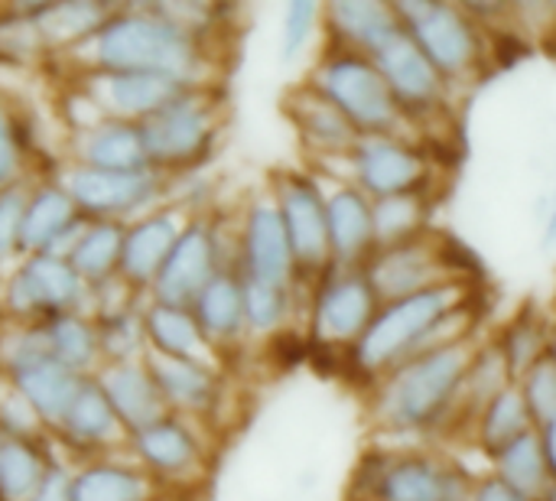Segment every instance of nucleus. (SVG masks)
<instances>
[{
	"label": "nucleus",
	"instance_id": "f257e3e1",
	"mask_svg": "<svg viewBox=\"0 0 556 501\" xmlns=\"http://www.w3.org/2000/svg\"><path fill=\"white\" fill-rule=\"evenodd\" d=\"M68 59L75 72H153L186 88H218L222 82L215 39L189 29L169 3H114L98 33Z\"/></svg>",
	"mask_w": 556,
	"mask_h": 501
},
{
	"label": "nucleus",
	"instance_id": "f03ea898",
	"mask_svg": "<svg viewBox=\"0 0 556 501\" xmlns=\"http://www.w3.org/2000/svg\"><path fill=\"white\" fill-rule=\"evenodd\" d=\"M476 290V280H446L424 293L381 303L365 336L342 359L349 378L368 391L388 372L427 349L479 339Z\"/></svg>",
	"mask_w": 556,
	"mask_h": 501
},
{
	"label": "nucleus",
	"instance_id": "7ed1b4c3",
	"mask_svg": "<svg viewBox=\"0 0 556 501\" xmlns=\"http://www.w3.org/2000/svg\"><path fill=\"white\" fill-rule=\"evenodd\" d=\"M479 339L427 349L368 388V424L394 440L453 437L459 414V391Z\"/></svg>",
	"mask_w": 556,
	"mask_h": 501
},
{
	"label": "nucleus",
	"instance_id": "20e7f679",
	"mask_svg": "<svg viewBox=\"0 0 556 501\" xmlns=\"http://www.w3.org/2000/svg\"><path fill=\"white\" fill-rule=\"evenodd\" d=\"M476 479L430 443L371 447L352 466L345 501H469Z\"/></svg>",
	"mask_w": 556,
	"mask_h": 501
},
{
	"label": "nucleus",
	"instance_id": "39448f33",
	"mask_svg": "<svg viewBox=\"0 0 556 501\" xmlns=\"http://www.w3.org/2000/svg\"><path fill=\"white\" fill-rule=\"evenodd\" d=\"M401 26L437 65L450 88L479 82L492 65V33H485L463 3L450 0H397Z\"/></svg>",
	"mask_w": 556,
	"mask_h": 501
},
{
	"label": "nucleus",
	"instance_id": "423d86ee",
	"mask_svg": "<svg viewBox=\"0 0 556 501\" xmlns=\"http://www.w3.org/2000/svg\"><path fill=\"white\" fill-rule=\"evenodd\" d=\"M306 85L319 91L326 101H332L362 137H375V134L420 137L407 121V114L401 111V104L394 101L381 68L368 55L323 46V55L309 68Z\"/></svg>",
	"mask_w": 556,
	"mask_h": 501
},
{
	"label": "nucleus",
	"instance_id": "0eeeda50",
	"mask_svg": "<svg viewBox=\"0 0 556 501\" xmlns=\"http://www.w3.org/2000/svg\"><path fill=\"white\" fill-rule=\"evenodd\" d=\"M225 127V95L218 88H189L160 114H153L143 130L147 156L156 173L179 179L212 160Z\"/></svg>",
	"mask_w": 556,
	"mask_h": 501
},
{
	"label": "nucleus",
	"instance_id": "6e6552de",
	"mask_svg": "<svg viewBox=\"0 0 556 501\" xmlns=\"http://www.w3.org/2000/svg\"><path fill=\"white\" fill-rule=\"evenodd\" d=\"M358 186L371 202L388 196H433L440 186V163L427 140L404 134L358 137L339 173H329Z\"/></svg>",
	"mask_w": 556,
	"mask_h": 501
},
{
	"label": "nucleus",
	"instance_id": "1a4fd4ad",
	"mask_svg": "<svg viewBox=\"0 0 556 501\" xmlns=\"http://www.w3.org/2000/svg\"><path fill=\"white\" fill-rule=\"evenodd\" d=\"M127 456L169 496L205 486L212 473V430L179 414H166L147 430L134 434Z\"/></svg>",
	"mask_w": 556,
	"mask_h": 501
},
{
	"label": "nucleus",
	"instance_id": "9d476101",
	"mask_svg": "<svg viewBox=\"0 0 556 501\" xmlns=\"http://www.w3.org/2000/svg\"><path fill=\"white\" fill-rule=\"evenodd\" d=\"M270 196L277 202V212L283 218V228H287V238L293 248L300 290L309 293V287L332 267L323 176L300 170V166L274 170Z\"/></svg>",
	"mask_w": 556,
	"mask_h": 501
},
{
	"label": "nucleus",
	"instance_id": "9b49d317",
	"mask_svg": "<svg viewBox=\"0 0 556 501\" xmlns=\"http://www.w3.org/2000/svg\"><path fill=\"white\" fill-rule=\"evenodd\" d=\"M225 267H235V225L228 231L222 218L205 209H195L186 218L182 235L150 290V300L169 306H192L195 297Z\"/></svg>",
	"mask_w": 556,
	"mask_h": 501
},
{
	"label": "nucleus",
	"instance_id": "f8f14e48",
	"mask_svg": "<svg viewBox=\"0 0 556 501\" xmlns=\"http://www.w3.org/2000/svg\"><path fill=\"white\" fill-rule=\"evenodd\" d=\"M378 297L362 267H329L306 293V339L323 352H345L365 336L378 313Z\"/></svg>",
	"mask_w": 556,
	"mask_h": 501
},
{
	"label": "nucleus",
	"instance_id": "ddd939ff",
	"mask_svg": "<svg viewBox=\"0 0 556 501\" xmlns=\"http://www.w3.org/2000/svg\"><path fill=\"white\" fill-rule=\"evenodd\" d=\"M88 310V287L65 254H23L3 277L0 313L13 323H42Z\"/></svg>",
	"mask_w": 556,
	"mask_h": 501
},
{
	"label": "nucleus",
	"instance_id": "4468645a",
	"mask_svg": "<svg viewBox=\"0 0 556 501\" xmlns=\"http://www.w3.org/2000/svg\"><path fill=\"white\" fill-rule=\"evenodd\" d=\"M365 277L378 297V303L404 300L414 293H424L446 280H476L456 264L453 241L440 231H424L410 241L375 248V254L365 261Z\"/></svg>",
	"mask_w": 556,
	"mask_h": 501
},
{
	"label": "nucleus",
	"instance_id": "2eb2a0df",
	"mask_svg": "<svg viewBox=\"0 0 556 501\" xmlns=\"http://www.w3.org/2000/svg\"><path fill=\"white\" fill-rule=\"evenodd\" d=\"M59 183L72 196L75 209L88 222H134L156 205L166 202L169 183L156 170L140 173H111V170H91L65 163L59 170Z\"/></svg>",
	"mask_w": 556,
	"mask_h": 501
},
{
	"label": "nucleus",
	"instance_id": "dca6fc26",
	"mask_svg": "<svg viewBox=\"0 0 556 501\" xmlns=\"http://www.w3.org/2000/svg\"><path fill=\"white\" fill-rule=\"evenodd\" d=\"M375 65L381 68L394 101L414 124V130L424 134L437 124L446 121L453 111V88L450 82L437 72V65L420 52V46L410 39L407 29H401L378 55Z\"/></svg>",
	"mask_w": 556,
	"mask_h": 501
},
{
	"label": "nucleus",
	"instance_id": "f3484780",
	"mask_svg": "<svg viewBox=\"0 0 556 501\" xmlns=\"http://www.w3.org/2000/svg\"><path fill=\"white\" fill-rule=\"evenodd\" d=\"M235 267L248 280L300 287L293 248L270 189L254 192L235 222Z\"/></svg>",
	"mask_w": 556,
	"mask_h": 501
},
{
	"label": "nucleus",
	"instance_id": "a211bd4d",
	"mask_svg": "<svg viewBox=\"0 0 556 501\" xmlns=\"http://www.w3.org/2000/svg\"><path fill=\"white\" fill-rule=\"evenodd\" d=\"M75 101H81L94 117H114L130 124H147L182 91V82L153 72H75Z\"/></svg>",
	"mask_w": 556,
	"mask_h": 501
},
{
	"label": "nucleus",
	"instance_id": "6ab92c4d",
	"mask_svg": "<svg viewBox=\"0 0 556 501\" xmlns=\"http://www.w3.org/2000/svg\"><path fill=\"white\" fill-rule=\"evenodd\" d=\"M143 365L153 375L156 391L169 414L205 424L208 430L218 427V417L228 408V381L218 362L166 359V355L147 352Z\"/></svg>",
	"mask_w": 556,
	"mask_h": 501
},
{
	"label": "nucleus",
	"instance_id": "aec40b11",
	"mask_svg": "<svg viewBox=\"0 0 556 501\" xmlns=\"http://www.w3.org/2000/svg\"><path fill=\"white\" fill-rule=\"evenodd\" d=\"M195 209L176 205V202H163L153 212L127 222L124 228V254H121V284L127 290H134L137 297L150 300V290L166 264V258L173 254L186 218Z\"/></svg>",
	"mask_w": 556,
	"mask_h": 501
},
{
	"label": "nucleus",
	"instance_id": "412c9836",
	"mask_svg": "<svg viewBox=\"0 0 556 501\" xmlns=\"http://www.w3.org/2000/svg\"><path fill=\"white\" fill-rule=\"evenodd\" d=\"M52 443L62 447L68 463H85V460H98V456L127 453L130 437L121 427V421H117L104 388L98 385V378H85V385L75 394L65 421L52 434Z\"/></svg>",
	"mask_w": 556,
	"mask_h": 501
},
{
	"label": "nucleus",
	"instance_id": "4be33fe9",
	"mask_svg": "<svg viewBox=\"0 0 556 501\" xmlns=\"http://www.w3.org/2000/svg\"><path fill=\"white\" fill-rule=\"evenodd\" d=\"M283 114L293 124L303 153L319 163H342L362 137L349 124V117L319 91H313L306 82L287 91Z\"/></svg>",
	"mask_w": 556,
	"mask_h": 501
},
{
	"label": "nucleus",
	"instance_id": "5701e85b",
	"mask_svg": "<svg viewBox=\"0 0 556 501\" xmlns=\"http://www.w3.org/2000/svg\"><path fill=\"white\" fill-rule=\"evenodd\" d=\"M68 163L91 166V170H111V173L153 170L140 124L94 117V114H88L85 121H75L72 137H68Z\"/></svg>",
	"mask_w": 556,
	"mask_h": 501
},
{
	"label": "nucleus",
	"instance_id": "b1692460",
	"mask_svg": "<svg viewBox=\"0 0 556 501\" xmlns=\"http://www.w3.org/2000/svg\"><path fill=\"white\" fill-rule=\"evenodd\" d=\"M326 186V225L336 267H365L375 254V215L371 199L339 176H323Z\"/></svg>",
	"mask_w": 556,
	"mask_h": 501
},
{
	"label": "nucleus",
	"instance_id": "393cba45",
	"mask_svg": "<svg viewBox=\"0 0 556 501\" xmlns=\"http://www.w3.org/2000/svg\"><path fill=\"white\" fill-rule=\"evenodd\" d=\"M401 29V16L388 0L323 3V39L329 49H345L375 59Z\"/></svg>",
	"mask_w": 556,
	"mask_h": 501
},
{
	"label": "nucleus",
	"instance_id": "a878e982",
	"mask_svg": "<svg viewBox=\"0 0 556 501\" xmlns=\"http://www.w3.org/2000/svg\"><path fill=\"white\" fill-rule=\"evenodd\" d=\"M85 218L59 176H39L29 186V202L23 215V254H65L81 231Z\"/></svg>",
	"mask_w": 556,
	"mask_h": 501
},
{
	"label": "nucleus",
	"instance_id": "bb28decb",
	"mask_svg": "<svg viewBox=\"0 0 556 501\" xmlns=\"http://www.w3.org/2000/svg\"><path fill=\"white\" fill-rule=\"evenodd\" d=\"M205 342L212 346L215 359L225 362L231 352H241L248 339V320H244V280L238 267H225L189 306Z\"/></svg>",
	"mask_w": 556,
	"mask_h": 501
},
{
	"label": "nucleus",
	"instance_id": "cd10ccee",
	"mask_svg": "<svg viewBox=\"0 0 556 501\" xmlns=\"http://www.w3.org/2000/svg\"><path fill=\"white\" fill-rule=\"evenodd\" d=\"M111 10H114V3H98V0L26 3V13L36 29V39L42 46V55H72L98 33V26L111 16Z\"/></svg>",
	"mask_w": 556,
	"mask_h": 501
},
{
	"label": "nucleus",
	"instance_id": "c85d7f7f",
	"mask_svg": "<svg viewBox=\"0 0 556 501\" xmlns=\"http://www.w3.org/2000/svg\"><path fill=\"white\" fill-rule=\"evenodd\" d=\"M163 492L127 453L72 463V501H163Z\"/></svg>",
	"mask_w": 556,
	"mask_h": 501
},
{
	"label": "nucleus",
	"instance_id": "c756f323",
	"mask_svg": "<svg viewBox=\"0 0 556 501\" xmlns=\"http://www.w3.org/2000/svg\"><path fill=\"white\" fill-rule=\"evenodd\" d=\"M98 385L104 388L121 427L127 430V437L147 430L150 424H156L160 417H166V404L156 391L153 375L147 372L143 362H117V365H104L98 375Z\"/></svg>",
	"mask_w": 556,
	"mask_h": 501
},
{
	"label": "nucleus",
	"instance_id": "7c9ffc66",
	"mask_svg": "<svg viewBox=\"0 0 556 501\" xmlns=\"http://www.w3.org/2000/svg\"><path fill=\"white\" fill-rule=\"evenodd\" d=\"M124 222H88L75 235L72 248L65 251L72 271L88 287V293H98L121 280V254H124Z\"/></svg>",
	"mask_w": 556,
	"mask_h": 501
},
{
	"label": "nucleus",
	"instance_id": "2f4dec72",
	"mask_svg": "<svg viewBox=\"0 0 556 501\" xmlns=\"http://www.w3.org/2000/svg\"><path fill=\"white\" fill-rule=\"evenodd\" d=\"M10 385L29 401V408L46 424V430L55 434L59 424L65 421L72 401H75V394L81 391L85 378L75 375V372H68L65 365H59L52 355H46V359H36L33 365L20 368L10 378Z\"/></svg>",
	"mask_w": 556,
	"mask_h": 501
},
{
	"label": "nucleus",
	"instance_id": "473e14b6",
	"mask_svg": "<svg viewBox=\"0 0 556 501\" xmlns=\"http://www.w3.org/2000/svg\"><path fill=\"white\" fill-rule=\"evenodd\" d=\"M143 329H147V352H156V355H166V359L218 362L189 306H169V303L147 300Z\"/></svg>",
	"mask_w": 556,
	"mask_h": 501
},
{
	"label": "nucleus",
	"instance_id": "72a5a7b5",
	"mask_svg": "<svg viewBox=\"0 0 556 501\" xmlns=\"http://www.w3.org/2000/svg\"><path fill=\"white\" fill-rule=\"evenodd\" d=\"M515 385V375H511V365L508 359L502 355V349L495 346V339H479L476 349H472V359H469V368H466V378H463V391H459V414H456V427H453V437H469V427L472 421L479 417V411L498 398L505 388Z\"/></svg>",
	"mask_w": 556,
	"mask_h": 501
},
{
	"label": "nucleus",
	"instance_id": "f704fd0d",
	"mask_svg": "<svg viewBox=\"0 0 556 501\" xmlns=\"http://www.w3.org/2000/svg\"><path fill=\"white\" fill-rule=\"evenodd\" d=\"M42 333H46L49 355L59 365H65L68 372H75L81 378H94L104 368L98 326H94V316L88 310L42 320Z\"/></svg>",
	"mask_w": 556,
	"mask_h": 501
},
{
	"label": "nucleus",
	"instance_id": "c9c22d12",
	"mask_svg": "<svg viewBox=\"0 0 556 501\" xmlns=\"http://www.w3.org/2000/svg\"><path fill=\"white\" fill-rule=\"evenodd\" d=\"M531 430H538V424H534V417H531V411H528V404H525V398L518 391V381H515L511 388H505L498 398H492L479 411V417L472 421L466 440L482 456L495 460L505 447H511L515 440H521Z\"/></svg>",
	"mask_w": 556,
	"mask_h": 501
},
{
	"label": "nucleus",
	"instance_id": "e433bc0d",
	"mask_svg": "<svg viewBox=\"0 0 556 501\" xmlns=\"http://www.w3.org/2000/svg\"><path fill=\"white\" fill-rule=\"evenodd\" d=\"M554 323L538 303H525L518 313H511L498 333L492 336L495 346L502 349V355L508 359L511 365V375L515 381L531 368L538 365L541 359H547V346H551V333H554Z\"/></svg>",
	"mask_w": 556,
	"mask_h": 501
},
{
	"label": "nucleus",
	"instance_id": "4c0bfd02",
	"mask_svg": "<svg viewBox=\"0 0 556 501\" xmlns=\"http://www.w3.org/2000/svg\"><path fill=\"white\" fill-rule=\"evenodd\" d=\"M244 280V320H248V339H280L293 333V320L300 310V297L306 293L300 287H277L264 280Z\"/></svg>",
	"mask_w": 556,
	"mask_h": 501
},
{
	"label": "nucleus",
	"instance_id": "58836bf2",
	"mask_svg": "<svg viewBox=\"0 0 556 501\" xmlns=\"http://www.w3.org/2000/svg\"><path fill=\"white\" fill-rule=\"evenodd\" d=\"M489 463H492V476H498L508 489H515L525 499L544 501L547 492L554 489V476H551V466H547L538 430L525 434L521 440L505 447Z\"/></svg>",
	"mask_w": 556,
	"mask_h": 501
},
{
	"label": "nucleus",
	"instance_id": "ea45409f",
	"mask_svg": "<svg viewBox=\"0 0 556 501\" xmlns=\"http://www.w3.org/2000/svg\"><path fill=\"white\" fill-rule=\"evenodd\" d=\"M55 460V443L42 440H7L0 453V501H33L49 466Z\"/></svg>",
	"mask_w": 556,
	"mask_h": 501
},
{
	"label": "nucleus",
	"instance_id": "a19ab883",
	"mask_svg": "<svg viewBox=\"0 0 556 501\" xmlns=\"http://www.w3.org/2000/svg\"><path fill=\"white\" fill-rule=\"evenodd\" d=\"M430 212H433V196H420V192L375 199L371 202L375 248H391L430 231Z\"/></svg>",
	"mask_w": 556,
	"mask_h": 501
},
{
	"label": "nucleus",
	"instance_id": "79ce46f5",
	"mask_svg": "<svg viewBox=\"0 0 556 501\" xmlns=\"http://www.w3.org/2000/svg\"><path fill=\"white\" fill-rule=\"evenodd\" d=\"M46 333L42 323H0V381H10L20 368L33 365L36 359H46Z\"/></svg>",
	"mask_w": 556,
	"mask_h": 501
},
{
	"label": "nucleus",
	"instance_id": "37998d69",
	"mask_svg": "<svg viewBox=\"0 0 556 501\" xmlns=\"http://www.w3.org/2000/svg\"><path fill=\"white\" fill-rule=\"evenodd\" d=\"M29 176V140L16 108L0 98V189L16 186Z\"/></svg>",
	"mask_w": 556,
	"mask_h": 501
},
{
	"label": "nucleus",
	"instance_id": "c03bdc74",
	"mask_svg": "<svg viewBox=\"0 0 556 501\" xmlns=\"http://www.w3.org/2000/svg\"><path fill=\"white\" fill-rule=\"evenodd\" d=\"M319 33H323V3H313V0L287 3L280 16V59L283 62L303 59Z\"/></svg>",
	"mask_w": 556,
	"mask_h": 501
},
{
	"label": "nucleus",
	"instance_id": "a18cd8bd",
	"mask_svg": "<svg viewBox=\"0 0 556 501\" xmlns=\"http://www.w3.org/2000/svg\"><path fill=\"white\" fill-rule=\"evenodd\" d=\"M33 179H23L16 186L0 189V267H13L23 258L20 238H23V215L29 202Z\"/></svg>",
	"mask_w": 556,
	"mask_h": 501
},
{
	"label": "nucleus",
	"instance_id": "49530a36",
	"mask_svg": "<svg viewBox=\"0 0 556 501\" xmlns=\"http://www.w3.org/2000/svg\"><path fill=\"white\" fill-rule=\"evenodd\" d=\"M0 434L3 440H33V443L52 440L39 414L10 381H0Z\"/></svg>",
	"mask_w": 556,
	"mask_h": 501
},
{
	"label": "nucleus",
	"instance_id": "de8ad7c7",
	"mask_svg": "<svg viewBox=\"0 0 556 501\" xmlns=\"http://www.w3.org/2000/svg\"><path fill=\"white\" fill-rule=\"evenodd\" d=\"M518 391L534 417V424H547L556 417V365L554 359H541L518 378Z\"/></svg>",
	"mask_w": 556,
	"mask_h": 501
},
{
	"label": "nucleus",
	"instance_id": "09e8293b",
	"mask_svg": "<svg viewBox=\"0 0 556 501\" xmlns=\"http://www.w3.org/2000/svg\"><path fill=\"white\" fill-rule=\"evenodd\" d=\"M33 501H72V463L62 453H55V460H52V466H49V473H46V479H42Z\"/></svg>",
	"mask_w": 556,
	"mask_h": 501
},
{
	"label": "nucleus",
	"instance_id": "8fccbe9b",
	"mask_svg": "<svg viewBox=\"0 0 556 501\" xmlns=\"http://www.w3.org/2000/svg\"><path fill=\"white\" fill-rule=\"evenodd\" d=\"M469 501H531L525 496H518L515 489H508L498 476H479L476 486H472V499Z\"/></svg>",
	"mask_w": 556,
	"mask_h": 501
},
{
	"label": "nucleus",
	"instance_id": "3c124183",
	"mask_svg": "<svg viewBox=\"0 0 556 501\" xmlns=\"http://www.w3.org/2000/svg\"><path fill=\"white\" fill-rule=\"evenodd\" d=\"M541 245H544V251H554L556 248V189L551 192L547 209L541 215Z\"/></svg>",
	"mask_w": 556,
	"mask_h": 501
},
{
	"label": "nucleus",
	"instance_id": "603ef678",
	"mask_svg": "<svg viewBox=\"0 0 556 501\" xmlns=\"http://www.w3.org/2000/svg\"><path fill=\"white\" fill-rule=\"evenodd\" d=\"M538 437H541V447H544V456H547V466H551V476H554L556 486V417L538 427Z\"/></svg>",
	"mask_w": 556,
	"mask_h": 501
},
{
	"label": "nucleus",
	"instance_id": "864d4df0",
	"mask_svg": "<svg viewBox=\"0 0 556 501\" xmlns=\"http://www.w3.org/2000/svg\"><path fill=\"white\" fill-rule=\"evenodd\" d=\"M547 359H554V365H556V323H554V333H551V346H547Z\"/></svg>",
	"mask_w": 556,
	"mask_h": 501
},
{
	"label": "nucleus",
	"instance_id": "5fc2aeb1",
	"mask_svg": "<svg viewBox=\"0 0 556 501\" xmlns=\"http://www.w3.org/2000/svg\"><path fill=\"white\" fill-rule=\"evenodd\" d=\"M544 501H556V486L551 489V492H547V499H544Z\"/></svg>",
	"mask_w": 556,
	"mask_h": 501
},
{
	"label": "nucleus",
	"instance_id": "6e6d98bb",
	"mask_svg": "<svg viewBox=\"0 0 556 501\" xmlns=\"http://www.w3.org/2000/svg\"><path fill=\"white\" fill-rule=\"evenodd\" d=\"M3 443H7V440H3V434H0V453H3Z\"/></svg>",
	"mask_w": 556,
	"mask_h": 501
}]
</instances>
